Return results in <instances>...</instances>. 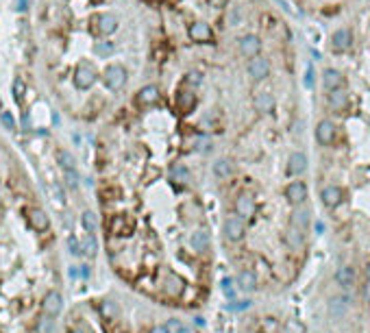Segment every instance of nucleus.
I'll use <instances>...</instances> for the list:
<instances>
[{
  "instance_id": "f257e3e1",
  "label": "nucleus",
  "mask_w": 370,
  "mask_h": 333,
  "mask_svg": "<svg viewBox=\"0 0 370 333\" xmlns=\"http://www.w3.org/2000/svg\"><path fill=\"white\" fill-rule=\"evenodd\" d=\"M126 68L124 66H120V63H111V66L105 68L103 72V81H105V85L107 89L111 91H120L124 85H126Z\"/></svg>"
},
{
  "instance_id": "f03ea898",
  "label": "nucleus",
  "mask_w": 370,
  "mask_h": 333,
  "mask_svg": "<svg viewBox=\"0 0 370 333\" xmlns=\"http://www.w3.org/2000/svg\"><path fill=\"white\" fill-rule=\"evenodd\" d=\"M237 48H239V54L246 59H253L262 52V37L255 35V33H246L237 40Z\"/></svg>"
},
{
  "instance_id": "7ed1b4c3",
  "label": "nucleus",
  "mask_w": 370,
  "mask_h": 333,
  "mask_svg": "<svg viewBox=\"0 0 370 333\" xmlns=\"http://www.w3.org/2000/svg\"><path fill=\"white\" fill-rule=\"evenodd\" d=\"M98 79V72L89 63H79V68L74 70V85L79 89H89L94 87V83Z\"/></svg>"
},
{
  "instance_id": "20e7f679",
  "label": "nucleus",
  "mask_w": 370,
  "mask_h": 333,
  "mask_svg": "<svg viewBox=\"0 0 370 333\" xmlns=\"http://www.w3.org/2000/svg\"><path fill=\"white\" fill-rule=\"evenodd\" d=\"M222 233H225V237L229 239V242H242L244 235H246V225H244V220L242 218H229L225 220V225H222Z\"/></svg>"
},
{
  "instance_id": "39448f33",
  "label": "nucleus",
  "mask_w": 370,
  "mask_h": 333,
  "mask_svg": "<svg viewBox=\"0 0 370 333\" xmlns=\"http://www.w3.org/2000/svg\"><path fill=\"white\" fill-rule=\"evenodd\" d=\"M246 70H248V74H251L253 81H266L268 77H270V61H268L266 57H262V54H257V57L248 59Z\"/></svg>"
},
{
  "instance_id": "423d86ee",
  "label": "nucleus",
  "mask_w": 370,
  "mask_h": 333,
  "mask_svg": "<svg viewBox=\"0 0 370 333\" xmlns=\"http://www.w3.org/2000/svg\"><path fill=\"white\" fill-rule=\"evenodd\" d=\"M188 35L194 44H211L214 42V29L207 22H192Z\"/></svg>"
},
{
  "instance_id": "0eeeda50",
  "label": "nucleus",
  "mask_w": 370,
  "mask_h": 333,
  "mask_svg": "<svg viewBox=\"0 0 370 333\" xmlns=\"http://www.w3.org/2000/svg\"><path fill=\"white\" fill-rule=\"evenodd\" d=\"M91 22H94V31L103 37H109L118 31V17L111 13H98Z\"/></svg>"
},
{
  "instance_id": "6e6552de",
  "label": "nucleus",
  "mask_w": 370,
  "mask_h": 333,
  "mask_svg": "<svg viewBox=\"0 0 370 333\" xmlns=\"http://www.w3.org/2000/svg\"><path fill=\"white\" fill-rule=\"evenodd\" d=\"M255 198H253V194H248V192H242L239 196L235 198V214L242 218V220H248V218H253L255 216Z\"/></svg>"
},
{
  "instance_id": "1a4fd4ad",
  "label": "nucleus",
  "mask_w": 370,
  "mask_h": 333,
  "mask_svg": "<svg viewBox=\"0 0 370 333\" xmlns=\"http://www.w3.org/2000/svg\"><path fill=\"white\" fill-rule=\"evenodd\" d=\"M161 100V91L157 85H144L142 89H137L135 94V103L140 107H153Z\"/></svg>"
},
{
  "instance_id": "9d476101",
  "label": "nucleus",
  "mask_w": 370,
  "mask_h": 333,
  "mask_svg": "<svg viewBox=\"0 0 370 333\" xmlns=\"http://www.w3.org/2000/svg\"><path fill=\"white\" fill-rule=\"evenodd\" d=\"M316 140L322 146H331L333 144V140H336V124H333V120L322 118L320 122L316 124Z\"/></svg>"
},
{
  "instance_id": "9b49d317",
  "label": "nucleus",
  "mask_w": 370,
  "mask_h": 333,
  "mask_svg": "<svg viewBox=\"0 0 370 333\" xmlns=\"http://www.w3.org/2000/svg\"><path fill=\"white\" fill-rule=\"evenodd\" d=\"M322 85H325L327 91L344 89L346 79H344V74H342L340 70H336V68H327L325 72H322Z\"/></svg>"
},
{
  "instance_id": "f8f14e48",
  "label": "nucleus",
  "mask_w": 370,
  "mask_h": 333,
  "mask_svg": "<svg viewBox=\"0 0 370 333\" xmlns=\"http://www.w3.org/2000/svg\"><path fill=\"white\" fill-rule=\"evenodd\" d=\"M61 307H63V296H61L57 290H50L48 294L44 296V301H42V309H44V313H46L48 318L57 316V313L61 311Z\"/></svg>"
},
{
  "instance_id": "ddd939ff",
  "label": "nucleus",
  "mask_w": 370,
  "mask_h": 333,
  "mask_svg": "<svg viewBox=\"0 0 370 333\" xmlns=\"http://www.w3.org/2000/svg\"><path fill=\"white\" fill-rule=\"evenodd\" d=\"M285 198L292 205H303L305 200H307V185L303 181H292L288 188H285Z\"/></svg>"
},
{
  "instance_id": "4468645a",
  "label": "nucleus",
  "mask_w": 370,
  "mask_h": 333,
  "mask_svg": "<svg viewBox=\"0 0 370 333\" xmlns=\"http://www.w3.org/2000/svg\"><path fill=\"white\" fill-rule=\"evenodd\" d=\"M353 46V33L348 29H338L331 35V48L336 52H346Z\"/></svg>"
},
{
  "instance_id": "2eb2a0df",
  "label": "nucleus",
  "mask_w": 370,
  "mask_h": 333,
  "mask_svg": "<svg viewBox=\"0 0 370 333\" xmlns=\"http://www.w3.org/2000/svg\"><path fill=\"white\" fill-rule=\"evenodd\" d=\"M253 107H255V111L257 114H272L274 111V107H276V100H274V96L270 94V91H257L255 94V98H253Z\"/></svg>"
},
{
  "instance_id": "dca6fc26",
  "label": "nucleus",
  "mask_w": 370,
  "mask_h": 333,
  "mask_svg": "<svg viewBox=\"0 0 370 333\" xmlns=\"http://www.w3.org/2000/svg\"><path fill=\"white\" fill-rule=\"evenodd\" d=\"M320 198H322V202H325V207L336 209L340 202L344 200V192H342V188H338V185H327V188L322 190Z\"/></svg>"
},
{
  "instance_id": "f3484780",
  "label": "nucleus",
  "mask_w": 370,
  "mask_h": 333,
  "mask_svg": "<svg viewBox=\"0 0 370 333\" xmlns=\"http://www.w3.org/2000/svg\"><path fill=\"white\" fill-rule=\"evenodd\" d=\"M26 218H29L31 229H35V231H46V229L50 227V218H48V214H46L44 209H40V207L29 209Z\"/></svg>"
},
{
  "instance_id": "a211bd4d",
  "label": "nucleus",
  "mask_w": 370,
  "mask_h": 333,
  "mask_svg": "<svg viewBox=\"0 0 370 333\" xmlns=\"http://www.w3.org/2000/svg\"><path fill=\"white\" fill-rule=\"evenodd\" d=\"M307 155L301 153V151H296L290 155V159H288V172L292 174V177H301V174H305V170H307Z\"/></svg>"
},
{
  "instance_id": "6ab92c4d",
  "label": "nucleus",
  "mask_w": 370,
  "mask_h": 333,
  "mask_svg": "<svg viewBox=\"0 0 370 333\" xmlns=\"http://www.w3.org/2000/svg\"><path fill=\"white\" fill-rule=\"evenodd\" d=\"M309 222H311V214H309V209H307V207L296 205V209L292 211V216H290V227L305 231V229L309 227Z\"/></svg>"
},
{
  "instance_id": "aec40b11",
  "label": "nucleus",
  "mask_w": 370,
  "mask_h": 333,
  "mask_svg": "<svg viewBox=\"0 0 370 333\" xmlns=\"http://www.w3.org/2000/svg\"><path fill=\"white\" fill-rule=\"evenodd\" d=\"M170 181L177 183V185H188L192 181L190 168H188V165H183V163H174L172 168H170Z\"/></svg>"
},
{
  "instance_id": "412c9836",
  "label": "nucleus",
  "mask_w": 370,
  "mask_h": 333,
  "mask_svg": "<svg viewBox=\"0 0 370 333\" xmlns=\"http://www.w3.org/2000/svg\"><path fill=\"white\" fill-rule=\"evenodd\" d=\"M190 244H192V248H194L196 253H207V248H209V244H211L209 233H207V231H202V229L194 231L192 237H190Z\"/></svg>"
},
{
  "instance_id": "4be33fe9",
  "label": "nucleus",
  "mask_w": 370,
  "mask_h": 333,
  "mask_svg": "<svg viewBox=\"0 0 370 333\" xmlns=\"http://www.w3.org/2000/svg\"><path fill=\"white\" fill-rule=\"evenodd\" d=\"M327 103L333 111H344L348 107V94L344 89H336V91H329L327 96Z\"/></svg>"
},
{
  "instance_id": "5701e85b",
  "label": "nucleus",
  "mask_w": 370,
  "mask_h": 333,
  "mask_svg": "<svg viewBox=\"0 0 370 333\" xmlns=\"http://www.w3.org/2000/svg\"><path fill=\"white\" fill-rule=\"evenodd\" d=\"M177 107H179L181 114H190V111L196 107V94H194V91H179Z\"/></svg>"
},
{
  "instance_id": "b1692460",
  "label": "nucleus",
  "mask_w": 370,
  "mask_h": 333,
  "mask_svg": "<svg viewBox=\"0 0 370 333\" xmlns=\"http://www.w3.org/2000/svg\"><path fill=\"white\" fill-rule=\"evenodd\" d=\"M336 281H338V285H342L344 290H348L350 285L355 283V270H353L350 266H340L338 272H336Z\"/></svg>"
},
{
  "instance_id": "393cba45",
  "label": "nucleus",
  "mask_w": 370,
  "mask_h": 333,
  "mask_svg": "<svg viewBox=\"0 0 370 333\" xmlns=\"http://www.w3.org/2000/svg\"><path fill=\"white\" fill-rule=\"evenodd\" d=\"M237 288L242 290V292H255L257 290V279H255V274L251 270H242L237 274Z\"/></svg>"
},
{
  "instance_id": "a878e982",
  "label": "nucleus",
  "mask_w": 370,
  "mask_h": 333,
  "mask_svg": "<svg viewBox=\"0 0 370 333\" xmlns=\"http://www.w3.org/2000/svg\"><path fill=\"white\" fill-rule=\"evenodd\" d=\"M214 174H216L218 179H231V177H233V163L222 157V159H218L214 163Z\"/></svg>"
},
{
  "instance_id": "bb28decb",
  "label": "nucleus",
  "mask_w": 370,
  "mask_h": 333,
  "mask_svg": "<svg viewBox=\"0 0 370 333\" xmlns=\"http://www.w3.org/2000/svg\"><path fill=\"white\" fill-rule=\"evenodd\" d=\"M183 279L177 274H168V281H165V292H168L170 296H181L183 292Z\"/></svg>"
},
{
  "instance_id": "cd10ccee",
  "label": "nucleus",
  "mask_w": 370,
  "mask_h": 333,
  "mask_svg": "<svg viewBox=\"0 0 370 333\" xmlns=\"http://www.w3.org/2000/svg\"><path fill=\"white\" fill-rule=\"evenodd\" d=\"M81 225H83V229H85L87 233H96V229H98V216L94 214V211H83Z\"/></svg>"
},
{
  "instance_id": "c85d7f7f",
  "label": "nucleus",
  "mask_w": 370,
  "mask_h": 333,
  "mask_svg": "<svg viewBox=\"0 0 370 333\" xmlns=\"http://www.w3.org/2000/svg\"><path fill=\"white\" fill-rule=\"evenodd\" d=\"M346 307H348V299H346V296H336V299L329 301V309H331L333 316H342V313L346 311Z\"/></svg>"
},
{
  "instance_id": "c756f323",
  "label": "nucleus",
  "mask_w": 370,
  "mask_h": 333,
  "mask_svg": "<svg viewBox=\"0 0 370 333\" xmlns=\"http://www.w3.org/2000/svg\"><path fill=\"white\" fill-rule=\"evenodd\" d=\"M285 242H288L294 251H299V248H303V231L301 229H290L288 233H285Z\"/></svg>"
},
{
  "instance_id": "7c9ffc66",
  "label": "nucleus",
  "mask_w": 370,
  "mask_h": 333,
  "mask_svg": "<svg viewBox=\"0 0 370 333\" xmlns=\"http://www.w3.org/2000/svg\"><path fill=\"white\" fill-rule=\"evenodd\" d=\"M57 159H59V165L63 170H77V159H74V155L70 151H59Z\"/></svg>"
},
{
  "instance_id": "2f4dec72",
  "label": "nucleus",
  "mask_w": 370,
  "mask_h": 333,
  "mask_svg": "<svg viewBox=\"0 0 370 333\" xmlns=\"http://www.w3.org/2000/svg\"><path fill=\"white\" fill-rule=\"evenodd\" d=\"M96 251H98V244L94 239V233H87V237L83 239V253H85L87 257H94Z\"/></svg>"
},
{
  "instance_id": "473e14b6",
  "label": "nucleus",
  "mask_w": 370,
  "mask_h": 333,
  "mask_svg": "<svg viewBox=\"0 0 370 333\" xmlns=\"http://www.w3.org/2000/svg\"><path fill=\"white\" fill-rule=\"evenodd\" d=\"M63 179H66L68 188H72V190L79 188V174H77V170H63Z\"/></svg>"
},
{
  "instance_id": "72a5a7b5",
  "label": "nucleus",
  "mask_w": 370,
  "mask_h": 333,
  "mask_svg": "<svg viewBox=\"0 0 370 333\" xmlns=\"http://www.w3.org/2000/svg\"><path fill=\"white\" fill-rule=\"evenodd\" d=\"M262 331H264V333H276V331H279V320L266 318V320L262 322Z\"/></svg>"
},
{
  "instance_id": "f704fd0d",
  "label": "nucleus",
  "mask_w": 370,
  "mask_h": 333,
  "mask_svg": "<svg viewBox=\"0 0 370 333\" xmlns=\"http://www.w3.org/2000/svg\"><path fill=\"white\" fill-rule=\"evenodd\" d=\"M165 329H168V333H181L185 327H183V322H181V320L170 318L168 322H165Z\"/></svg>"
},
{
  "instance_id": "c9c22d12",
  "label": "nucleus",
  "mask_w": 370,
  "mask_h": 333,
  "mask_svg": "<svg viewBox=\"0 0 370 333\" xmlns=\"http://www.w3.org/2000/svg\"><path fill=\"white\" fill-rule=\"evenodd\" d=\"M24 91H26V87H24V83L17 79L15 83H13V96H15V100L17 103H22V98H24Z\"/></svg>"
},
{
  "instance_id": "e433bc0d",
  "label": "nucleus",
  "mask_w": 370,
  "mask_h": 333,
  "mask_svg": "<svg viewBox=\"0 0 370 333\" xmlns=\"http://www.w3.org/2000/svg\"><path fill=\"white\" fill-rule=\"evenodd\" d=\"M68 248L72 255H83V242H79L77 237H70L68 239Z\"/></svg>"
},
{
  "instance_id": "4c0bfd02",
  "label": "nucleus",
  "mask_w": 370,
  "mask_h": 333,
  "mask_svg": "<svg viewBox=\"0 0 370 333\" xmlns=\"http://www.w3.org/2000/svg\"><path fill=\"white\" fill-rule=\"evenodd\" d=\"M222 292H225V294L229 296V299H233V296H235L233 281H231V279H225V281H222Z\"/></svg>"
},
{
  "instance_id": "58836bf2",
  "label": "nucleus",
  "mask_w": 370,
  "mask_h": 333,
  "mask_svg": "<svg viewBox=\"0 0 370 333\" xmlns=\"http://www.w3.org/2000/svg\"><path fill=\"white\" fill-rule=\"evenodd\" d=\"M94 50H96V52H98V54H109V52H111V50H114V46H111V44H109V42H98V44H96V48H94Z\"/></svg>"
},
{
  "instance_id": "ea45409f",
  "label": "nucleus",
  "mask_w": 370,
  "mask_h": 333,
  "mask_svg": "<svg viewBox=\"0 0 370 333\" xmlns=\"http://www.w3.org/2000/svg\"><path fill=\"white\" fill-rule=\"evenodd\" d=\"M54 331V327H52V320H42L40 322V333H52Z\"/></svg>"
},
{
  "instance_id": "a19ab883",
  "label": "nucleus",
  "mask_w": 370,
  "mask_h": 333,
  "mask_svg": "<svg viewBox=\"0 0 370 333\" xmlns=\"http://www.w3.org/2000/svg\"><path fill=\"white\" fill-rule=\"evenodd\" d=\"M3 122L7 128H15V122H13V118L9 116V114H3Z\"/></svg>"
},
{
  "instance_id": "79ce46f5",
  "label": "nucleus",
  "mask_w": 370,
  "mask_h": 333,
  "mask_svg": "<svg viewBox=\"0 0 370 333\" xmlns=\"http://www.w3.org/2000/svg\"><path fill=\"white\" fill-rule=\"evenodd\" d=\"M285 329L292 331V333H303V327L296 325V322H288V325H285Z\"/></svg>"
},
{
  "instance_id": "37998d69",
  "label": "nucleus",
  "mask_w": 370,
  "mask_h": 333,
  "mask_svg": "<svg viewBox=\"0 0 370 333\" xmlns=\"http://www.w3.org/2000/svg\"><path fill=\"white\" fill-rule=\"evenodd\" d=\"M362 294H364V301H366V303H370V279L366 281V285H364V290H362Z\"/></svg>"
},
{
  "instance_id": "c03bdc74",
  "label": "nucleus",
  "mask_w": 370,
  "mask_h": 333,
  "mask_svg": "<svg viewBox=\"0 0 370 333\" xmlns=\"http://www.w3.org/2000/svg\"><path fill=\"white\" fill-rule=\"evenodd\" d=\"M26 7H29V0H17V9H20V11H24Z\"/></svg>"
},
{
  "instance_id": "a18cd8bd",
  "label": "nucleus",
  "mask_w": 370,
  "mask_h": 333,
  "mask_svg": "<svg viewBox=\"0 0 370 333\" xmlns=\"http://www.w3.org/2000/svg\"><path fill=\"white\" fill-rule=\"evenodd\" d=\"M209 3L214 5V7H225V5L229 3V0H209Z\"/></svg>"
},
{
  "instance_id": "49530a36",
  "label": "nucleus",
  "mask_w": 370,
  "mask_h": 333,
  "mask_svg": "<svg viewBox=\"0 0 370 333\" xmlns=\"http://www.w3.org/2000/svg\"><path fill=\"white\" fill-rule=\"evenodd\" d=\"M151 333H168V329L165 327H155V329H151Z\"/></svg>"
},
{
  "instance_id": "de8ad7c7",
  "label": "nucleus",
  "mask_w": 370,
  "mask_h": 333,
  "mask_svg": "<svg viewBox=\"0 0 370 333\" xmlns=\"http://www.w3.org/2000/svg\"><path fill=\"white\" fill-rule=\"evenodd\" d=\"M70 333H87V331H85V329H72Z\"/></svg>"
},
{
  "instance_id": "09e8293b",
  "label": "nucleus",
  "mask_w": 370,
  "mask_h": 333,
  "mask_svg": "<svg viewBox=\"0 0 370 333\" xmlns=\"http://www.w3.org/2000/svg\"><path fill=\"white\" fill-rule=\"evenodd\" d=\"M366 279H370V264L366 266Z\"/></svg>"
},
{
  "instance_id": "8fccbe9b",
  "label": "nucleus",
  "mask_w": 370,
  "mask_h": 333,
  "mask_svg": "<svg viewBox=\"0 0 370 333\" xmlns=\"http://www.w3.org/2000/svg\"><path fill=\"white\" fill-rule=\"evenodd\" d=\"M181 333H196V331H194V329H183Z\"/></svg>"
},
{
  "instance_id": "3c124183",
  "label": "nucleus",
  "mask_w": 370,
  "mask_h": 333,
  "mask_svg": "<svg viewBox=\"0 0 370 333\" xmlns=\"http://www.w3.org/2000/svg\"><path fill=\"white\" fill-rule=\"evenodd\" d=\"M0 107H3V105H0Z\"/></svg>"
}]
</instances>
